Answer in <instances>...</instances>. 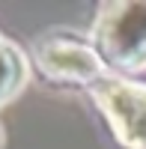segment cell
<instances>
[{"mask_svg": "<svg viewBox=\"0 0 146 149\" xmlns=\"http://www.w3.org/2000/svg\"><path fill=\"white\" fill-rule=\"evenodd\" d=\"M90 42L113 74L131 78L146 72V0L102 3L90 30Z\"/></svg>", "mask_w": 146, "mask_h": 149, "instance_id": "6da1fadb", "label": "cell"}, {"mask_svg": "<svg viewBox=\"0 0 146 149\" xmlns=\"http://www.w3.org/2000/svg\"><path fill=\"white\" fill-rule=\"evenodd\" d=\"M33 66L51 84L81 86V90H90L104 74H111V69L104 66L99 51L92 48L90 36L63 33V30H54V33L42 36V39H36Z\"/></svg>", "mask_w": 146, "mask_h": 149, "instance_id": "7a4b0ae2", "label": "cell"}, {"mask_svg": "<svg viewBox=\"0 0 146 149\" xmlns=\"http://www.w3.org/2000/svg\"><path fill=\"white\" fill-rule=\"evenodd\" d=\"M87 93L125 149H146V84L111 72Z\"/></svg>", "mask_w": 146, "mask_h": 149, "instance_id": "3957f363", "label": "cell"}, {"mask_svg": "<svg viewBox=\"0 0 146 149\" xmlns=\"http://www.w3.org/2000/svg\"><path fill=\"white\" fill-rule=\"evenodd\" d=\"M30 81V63L21 48L0 33V107L18 98Z\"/></svg>", "mask_w": 146, "mask_h": 149, "instance_id": "277c9868", "label": "cell"}, {"mask_svg": "<svg viewBox=\"0 0 146 149\" xmlns=\"http://www.w3.org/2000/svg\"><path fill=\"white\" fill-rule=\"evenodd\" d=\"M6 146V134H3V125H0V149Z\"/></svg>", "mask_w": 146, "mask_h": 149, "instance_id": "5b68a950", "label": "cell"}]
</instances>
